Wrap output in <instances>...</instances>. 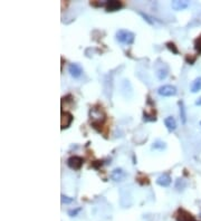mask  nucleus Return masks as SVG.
<instances>
[{
    "mask_svg": "<svg viewBox=\"0 0 201 221\" xmlns=\"http://www.w3.org/2000/svg\"><path fill=\"white\" fill-rule=\"evenodd\" d=\"M200 89H201V77H197V78L192 82V84H191L190 91L192 92V93H198Z\"/></svg>",
    "mask_w": 201,
    "mask_h": 221,
    "instance_id": "14",
    "label": "nucleus"
},
{
    "mask_svg": "<svg viewBox=\"0 0 201 221\" xmlns=\"http://www.w3.org/2000/svg\"><path fill=\"white\" fill-rule=\"evenodd\" d=\"M200 125H201V122H200Z\"/></svg>",
    "mask_w": 201,
    "mask_h": 221,
    "instance_id": "26",
    "label": "nucleus"
},
{
    "mask_svg": "<svg viewBox=\"0 0 201 221\" xmlns=\"http://www.w3.org/2000/svg\"><path fill=\"white\" fill-rule=\"evenodd\" d=\"M168 74H169V68L166 66V65H163L162 67H160V68L156 69V73H155V75H156V77H158L160 81H163V79L167 78Z\"/></svg>",
    "mask_w": 201,
    "mask_h": 221,
    "instance_id": "12",
    "label": "nucleus"
},
{
    "mask_svg": "<svg viewBox=\"0 0 201 221\" xmlns=\"http://www.w3.org/2000/svg\"><path fill=\"white\" fill-rule=\"evenodd\" d=\"M89 116H91V124L94 127L95 130L101 132L102 126L104 125V122L106 121V114H105L104 109L102 108V106L97 108L96 106H94L93 108H91L89 111Z\"/></svg>",
    "mask_w": 201,
    "mask_h": 221,
    "instance_id": "1",
    "label": "nucleus"
},
{
    "mask_svg": "<svg viewBox=\"0 0 201 221\" xmlns=\"http://www.w3.org/2000/svg\"><path fill=\"white\" fill-rule=\"evenodd\" d=\"M186 187V183H184V181L182 180V179H178L176 182V189H178V190H182V189Z\"/></svg>",
    "mask_w": 201,
    "mask_h": 221,
    "instance_id": "20",
    "label": "nucleus"
},
{
    "mask_svg": "<svg viewBox=\"0 0 201 221\" xmlns=\"http://www.w3.org/2000/svg\"><path fill=\"white\" fill-rule=\"evenodd\" d=\"M143 121L144 122H155L156 121V116H155L154 113H148V112H143Z\"/></svg>",
    "mask_w": 201,
    "mask_h": 221,
    "instance_id": "15",
    "label": "nucleus"
},
{
    "mask_svg": "<svg viewBox=\"0 0 201 221\" xmlns=\"http://www.w3.org/2000/svg\"><path fill=\"white\" fill-rule=\"evenodd\" d=\"M139 13H140V15L142 16V17H143V19H144V20L146 21V23H148V24H150V25H153V20H151V18L149 17V16L146 15V13H142V11H139Z\"/></svg>",
    "mask_w": 201,
    "mask_h": 221,
    "instance_id": "21",
    "label": "nucleus"
},
{
    "mask_svg": "<svg viewBox=\"0 0 201 221\" xmlns=\"http://www.w3.org/2000/svg\"><path fill=\"white\" fill-rule=\"evenodd\" d=\"M166 147H167L166 142H163V141H161V140H156L152 144V150H160V151H162V150H164Z\"/></svg>",
    "mask_w": 201,
    "mask_h": 221,
    "instance_id": "16",
    "label": "nucleus"
},
{
    "mask_svg": "<svg viewBox=\"0 0 201 221\" xmlns=\"http://www.w3.org/2000/svg\"><path fill=\"white\" fill-rule=\"evenodd\" d=\"M68 73L71 74V77L78 78V77H81L82 74H83V68H82V66L79 64L73 63L68 66Z\"/></svg>",
    "mask_w": 201,
    "mask_h": 221,
    "instance_id": "6",
    "label": "nucleus"
},
{
    "mask_svg": "<svg viewBox=\"0 0 201 221\" xmlns=\"http://www.w3.org/2000/svg\"><path fill=\"white\" fill-rule=\"evenodd\" d=\"M193 221H197V220H196V219H194V220H193Z\"/></svg>",
    "mask_w": 201,
    "mask_h": 221,
    "instance_id": "25",
    "label": "nucleus"
},
{
    "mask_svg": "<svg viewBox=\"0 0 201 221\" xmlns=\"http://www.w3.org/2000/svg\"><path fill=\"white\" fill-rule=\"evenodd\" d=\"M84 164V159L78 155H73L67 160V166L71 170H79Z\"/></svg>",
    "mask_w": 201,
    "mask_h": 221,
    "instance_id": "3",
    "label": "nucleus"
},
{
    "mask_svg": "<svg viewBox=\"0 0 201 221\" xmlns=\"http://www.w3.org/2000/svg\"><path fill=\"white\" fill-rule=\"evenodd\" d=\"M158 94L164 97L174 96V95H177V87L173 85H163L158 88Z\"/></svg>",
    "mask_w": 201,
    "mask_h": 221,
    "instance_id": "4",
    "label": "nucleus"
},
{
    "mask_svg": "<svg viewBox=\"0 0 201 221\" xmlns=\"http://www.w3.org/2000/svg\"><path fill=\"white\" fill-rule=\"evenodd\" d=\"M164 125L169 130V132H173L177 129V122L173 116H168L164 118Z\"/></svg>",
    "mask_w": 201,
    "mask_h": 221,
    "instance_id": "10",
    "label": "nucleus"
},
{
    "mask_svg": "<svg viewBox=\"0 0 201 221\" xmlns=\"http://www.w3.org/2000/svg\"><path fill=\"white\" fill-rule=\"evenodd\" d=\"M194 49H196L198 54H201V36H199L198 38L194 40Z\"/></svg>",
    "mask_w": 201,
    "mask_h": 221,
    "instance_id": "18",
    "label": "nucleus"
},
{
    "mask_svg": "<svg viewBox=\"0 0 201 221\" xmlns=\"http://www.w3.org/2000/svg\"><path fill=\"white\" fill-rule=\"evenodd\" d=\"M124 176H125V173H124V171H123L121 168L115 169V170H113V172L111 173V178H112V180L115 181V182L122 181Z\"/></svg>",
    "mask_w": 201,
    "mask_h": 221,
    "instance_id": "9",
    "label": "nucleus"
},
{
    "mask_svg": "<svg viewBox=\"0 0 201 221\" xmlns=\"http://www.w3.org/2000/svg\"><path fill=\"white\" fill-rule=\"evenodd\" d=\"M123 7V3L121 1H106V6H105V9H106L107 13H114V11L120 10L121 8Z\"/></svg>",
    "mask_w": 201,
    "mask_h": 221,
    "instance_id": "8",
    "label": "nucleus"
},
{
    "mask_svg": "<svg viewBox=\"0 0 201 221\" xmlns=\"http://www.w3.org/2000/svg\"><path fill=\"white\" fill-rule=\"evenodd\" d=\"M171 7L174 9V10H184L189 7V3L188 1H180V0H174L171 3Z\"/></svg>",
    "mask_w": 201,
    "mask_h": 221,
    "instance_id": "11",
    "label": "nucleus"
},
{
    "mask_svg": "<svg viewBox=\"0 0 201 221\" xmlns=\"http://www.w3.org/2000/svg\"><path fill=\"white\" fill-rule=\"evenodd\" d=\"M79 211H81V208L73 209V210H69V211H68V216H69V217H76L77 214H78Z\"/></svg>",
    "mask_w": 201,
    "mask_h": 221,
    "instance_id": "22",
    "label": "nucleus"
},
{
    "mask_svg": "<svg viewBox=\"0 0 201 221\" xmlns=\"http://www.w3.org/2000/svg\"><path fill=\"white\" fill-rule=\"evenodd\" d=\"M179 111H180V118L182 124H186L187 122V113H186V107H184L183 101H179Z\"/></svg>",
    "mask_w": 201,
    "mask_h": 221,
    "instance_id": "13",
    "label": "nucleus"
},
{
    "mask_svg": "<svg viewBox=\"0 0 201 221\" xmlns=\"http://www.w3.org/2000/svg\"><path fill=\"white\" fill-rule=\"evenodd\" d=\"M166 47L170 51H172L174 55H179V50H178V48H177V46L174 43H172V41H168V43H166Z\"/></svg>",
    "mask_w": 201,
    "mask_h": 221,
    "instance_id": "17",
    "label": "nucleus"
},
{
    "mask_svg": "<svg viewBox=\"0 0 201 221\" xmlns=\"http://www.w3.org/2000/svg\"><path fill=\"white\" fill-rule=\"evenodd\" d=\"M186 61H188L190 65H193V63H194V61H196V58H191L190 56H187L186 57Z\"/></svg>",
    "mask_w": 201,
    "mask_h": 221,
    "instance_id": "23",
    "label": "nucleus"
},
{
    "mask_svg": "<svg viewBox=\"0 0 201 221\" xmlns=\"http://www.w3.org/2000/svg\"><path fill=\"white\" fill-rule=\"evenodd\" d=\"M74 121V116L69 112H61V130H66L71 126V122Z\"/></svg>",
    "mask_w": 201,
    "mask_h": 221,
    "instance_id": "5",
    "label": "nucleus"
},
{
    "mask_svg": "<svg viewBox=\"0 0 201 221\" xmlns=\"http://www.w3.org/2000/svg\"><path fill=\"white\" fill-rule=\"evenodd\" d=\"M116 40L124 45H132L135 40V34L126 29H120L116 31Z\"/></svg>",
    "mask_w": 201,
    "mask_h": 221,
    "instance_id": "2",
    "label": "nucleus"
},
{
    "mask_svg": "<svg viewBox=\"0 0 201 221\" xmlns=\"http://www.w3.org/2000/svg\"><path fill=\"white\" fill-rule=\"evenodd\" d=\"M196 105H199V106H201V97H199V98L196 101Z\"/></svg>",
    "mask_w": 201,
    "mask_h": 221,
    "instance_id": "24",
    "label": "nucleus"
},
{
    "mask_svg": "<svg viewBox=\"0 0 201 221\" xmlns=\"http://www.w3.org/2000/svg\"><path fill=\"white\" fill-rule=\"evenodd\" d=\"M61 203H65V204H69L74 201V199L73 198H69V197L65 196V194H61Z\"/></svg>",
    "mask_w": 201,
    "mask_h": 221,
    "instance_id": "19",
    "label": "nucleus"
},
{
    "mask_svg": "<svg viewBox=\"0 0 201 221\" xmlns=\"http://www.w3.org/2000/svg\"><path fill=\"white\" fill-rule=\"evenodd\" d=\"M156 184L160 187H163V188H167V187H169L171 184V176L169 173H163V174H161L160 176H159L158 179H156Z\"/></svg>",
    "mask_w": 201,
    "mask_h": 221,
    "instance_id": "7",
    "label": "nucleus"
}]
</instances>
